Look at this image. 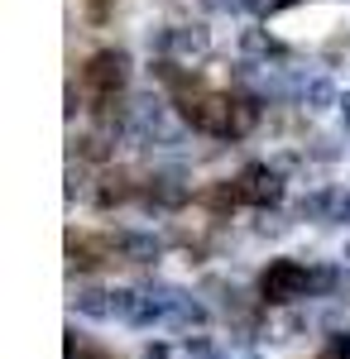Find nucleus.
Instances as JSON below:
<instances>
[{"instance_id": "nucleus-2", "label": "nucleus", "mask_w": 350, "mask_h": 359, "mask_svg": "<svg viewBox=\"0 0 350 359\" xmlns=\"http://www.w3.org/2000/svg\"><path fill=\"white\" fill-rule=\"evenodd\" d=\"M278 196V177H273L269 168H245L240 172V182L235 187H226V192L216 196V201H254V206H264V201H273Z\"/></svg>"}, {"instance_id": "nucleus-3", "label": "nucleus", "mask_w": 350, "mask_h": 359, "mask_svg": "<svg viewBox=\"0 0 350 359\" xmlns=\"http://www.w3.org/2000/svg\"><path fill=\"white\" fill-rule=\"evenodd\" d=\"M264 297L269 302H293L297 292L307 287V273L297 269V264H288V259H278V264H269V273H264Z\"/></svg>"}, {"instance_id": "nucleus-1", "label": "nucleus", "mask_w": 350, "mask_h": 359, "mask_svg": "<svg viewBox=\"0 0 350 359\" xmlns=\"http://www.w3.org/2000/svg\"><path fill=\"white\" fill-rule=\"evenodd\" d=\"M183 115H188L197 130H212V135H235V130L249 125V115H235V101L231 96H207V91L188 96Z\"/></svg>"}, {"instance_id": "nucleus-5", "label": "nucleus", "mask_w": 350, "mask_h": 359, "mask_svg": "<svg viewBox=\"0 0 350 359\" xmlns=\"http://www.w3.org/2000/svg\"><path fill=\"white\" fill-rule=\"evenodd\" d=\"M322 359H350L346 340H336V345H326V350H322Z\"/></svg>"}, {"instance_id": "nucleus-4", "label": "nucleus", "mask_w": 350, "mask_h": 359, "mask_svg": "<svg viewBox=\"0 0 350 359\" xmlns=\"http://www.w3.org/2000/svg\"><path fill=\"white\" fill-rule=\"evenodd\" d=\"M82 86L96 96V101H106V96H115L120 91V57L115 53H101V57H91V67L82 72Z\"/></svg>"}]
</instances>
